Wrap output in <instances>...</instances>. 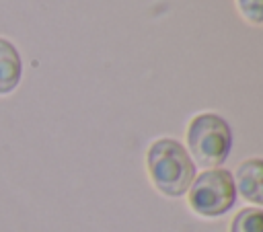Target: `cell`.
<instances>
[{
  "mask_svg": "<svg viewBox=\"0 0 263 232\" xmlns=\"http://www.w3.org/2000/svg\"><path fill=\"white\" fill-rule=\"evenodd\" d=\"M146 168L152 185L166 197H181L195 179V162L187 148L173 138H158L146 152Z\"/></svg>",
  "mask_w": 263,
  "mask_h": 232,
  "instance_id": "1",
  "label": "cell"
},
{
  "mask_svg": "<svg viewBox=\"0 0 263 232\" xmlns=\"http://www.w3.org/2000/svg\"><path fill=\"white\" fill-rule=\"evenodd\" d=\"M187 152L199 166L218 168L232 150V129L218 113H197L187 125Z\"/></svg>",
  "mask_w": 263,
  "mask_h": 232,
  "instance_id": "2",
  "label": "cell"
},
{
  "mask_svg": "<svg viewBox=\"0 0 263 232\" xmlns=\"http://www.w3.org/2000/svg\"><path fill=\"white\" fill-rule=\"evenodd\" d=\"M189 207L203 218H218L236 203L234 177L226 168H208L199 172L187 189Z\"/></svg>",
  "mask_w": 263,
  "mask_h": 232,
  "instance_id": "3",
  "label": "cell"
},
{
  "mask_svg": "<svg viewBox=\"0 0 263 232\" xmlns=\"http://www.w3.org/2000/svg\"><path fill=\"white\" fill-rule=\"evenodd\" d=\"M236 191L251 203H263V162L261 158L242 160L236 168L234 179Z\"/></svg>",
  "mask_w": 263,
  "mask_h": 232,
  "instance_id": "4",
  "label": "cell"
},
{
  "mask_svg": "<svg viewBox=\"0 0 263 232\" xmlns=\"http://www.w3.org/2000/svg\"><path fill=\"white\" fill-rule=\"evenodd\" d=\"M23 76V62L18 49L4 37H0V94L12 92Z\"/></svg>",
  "mask_w": 263,
  "mask_h": 232,
  "instance_id": "5",
  "label": "cell"
},
{
  "mask_svg": "<svg viewBox=\"0 0 263 232\" xmlns=\"http://www.w3.org/2000/svg\"><path fill=\"white\" fill-rule=\"evenodd\" d=\"M230 232H263V211L259 207L240 209L232 218Z\"/></svg>",
  "mask_w": 263,
  "mask_h": 232,
  "instance_id": "6",
  "label": "cell"
},
{
  "mask_svg": "<svg viewBox=\"0 0 263 232\" xmlns=\"http://www.w3.org/2000/svg\"><path fill=\"white\" fill-rule=\"evenodd\" d=\"M240 14L253 25H261L263 21V0H236Z\"/></svg>",
  "mask_w": 263,
  "mask_h": 232,
  "instance_id": "7",
  "label": "cell"
}]
</instances>
